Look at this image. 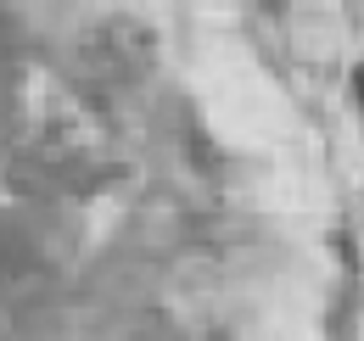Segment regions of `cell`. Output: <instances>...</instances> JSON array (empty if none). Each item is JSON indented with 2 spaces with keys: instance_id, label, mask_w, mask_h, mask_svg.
I'll use <instances>...</instances> for the list:
<instances>
[{
  "instance_id": "obj_1",
  "label": "cell",
  "mask_w": 364,
  "mask_h": 341,
  "mask_svg": "<svg viewBox=\"0 0 364 341\" xmlns=\"http://www.w3.org/2000/svg\"><path fill=\"white\" fill-rule=\"evenodd\" d=\"M353 95H359V107H364V67H353Z\"/></svg>"
}]
</instances>
